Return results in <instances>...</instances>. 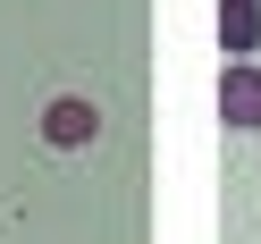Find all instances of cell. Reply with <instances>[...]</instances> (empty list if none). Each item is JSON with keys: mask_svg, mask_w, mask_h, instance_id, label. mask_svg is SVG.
Wrapping results in <instances>:
<instances>
[{"mask_svg": "<svg viewBox=\"0 0 261 244\" xmlns=\"http://www.w3.org/2000/svg\"><path fill=\"white\" fill-rule=\"evenodd\" d=\"M219 118L236 135H261V59H227L219 76Z\"/></svg>", "mask_w": 261, "mask_h": 244, "instance_id": "obj_1", "label": "cell"}, {"mask_svg": "<svg viewBox=\"0 0 261 244\" xmlns=\"http://www.w3.org/2000/svg\"><path fill=\"white\" fill-rule=\"evenodd\" d=\"M219 42H227V59L261 51V0H219Z\"/></svg>", "mask_w": 261, "mask_h": 244, "instance_id": "obj_3", "label": "cell"}, {"mask_svg": "<svg viewBox=\"0 0 261 244\" xmlns=\"http://www.w3.org/2000/svg\"><path fill=\"white\" fill-rule=\"evenodd\" d=\"M93 135H101V110H93V101H76V93L42 110V143H51V152H85Z\"/></svg>", "mask_w": 261, "mask_h": 244, "instance_id": "obj_2", "label": "cell"}]
</instances>
